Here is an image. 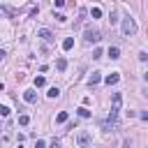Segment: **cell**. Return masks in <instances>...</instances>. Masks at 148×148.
<instances>
[{
	"label": "cell",
	"instance_id": "cell-1",
	"mask_svg": "<svg viewBox=\"0 0 148 148\" xmlns=\"http://www.w3.org/2000/svg\"><path fill=\"white\" fill-rule=\"evenodd\" d=\"M123 35H125V37L136 35V21H134L132 16H125V21H123Z\"/></svg>",
	"mask_w": 148,
	"mask_h": 148
},
{
	"label": "cell",
	"instance_id": "cell-2",
	"mask_svg": "<svg viewBox=\"0 0 148 148\" xmlns=\"http://www.w3.org/2000/svg\"><path fill=\"white\" fill-rule=\"evenodd\" d=\"M102 39V32L95 30V28H86V42H99Z\"/></svg>",
	"mask_w": 148,
	"mask_h": 148
},
{
	"label": "cell",
	"instance_id": "cell-3",
	"mask_svg": "<svg viewBox=\"0 0 148 148\" xmlns=\"http://www.w3.org/2000/svg\"><path fill=\"white\" fill-rule=\"evenodd\" d=\"M120 104H123V95L120 92H113L111 95V111H120Z\"/></svg>",
	"mask_w": 148,
	"mask_h": 148
},
{
	"label": "cell",
	"instance_id": "cell-4",
	"mask_svg": "<svg viewBox=\"0 0 148 148\" xmlns=\"http://www.w3.org/2000/svg\"><path fill=\"white\" fill-rule=\"evenodd\" d=\"M99 81H102V72H92V74L88 76V86H90V88H92V86H97Z\"/></svg>",
	"mask_w": 148,
	"mask_h": 148
},
{
	"label": "cell",
	"instance_id": "cell-5",
	"mask_svg": "<svg viewBox=\"0 0 148 148\" xmlns=\"http://www.w3.org/2000/svg\"><path fill=\"white\" fill-rule=\"evenodd\" d=\"M23 99H25L28 104H35V102H37V92L30 88V90H25V92H23Z\"/></svg>",
	"mask_w": 148,
	"mask_h": 148
},
{
	"label": "cell",
	"instance_id": "cell-6",
	"mask_svg": "<svg viewBox=\"0 0 148 148\" xmlns=\"http://www.w3.org/2000/svg\"><path fill=\"white\" fill-rule=\"evenodd\" d=\"M76 141H79V146H83V148H86V146H90V141H92V139H90V134H88V132H81Z\"/></svg>",
	"mask_w": 148,
	"mask_h": 148
},
{
	"label": "cell",
	"instance_id": "cell-7",
	"mask_svg": "<svg viewBox=\"0 0 148 148\" xmlns=\"http://www.w3.org/2000/svg\"><path fill=\"white\" fill-rule=\"evenodd\" d=\"M37 37H42L44 42H51V39H53V32L46 30V28H42V30H37Z\"/></svg>",
	"mask_w": 148,
	"mask_h": 148
},
{
	"label": "cell",
	"instance_id": "cell-8",
	"mask_svg": "<svg viewBox=\"0 0 148 148\" xmlns=\"http://www.w3.org/2000/svg\"><path fill=\"white\" fill-rule=\"evenodd\" d=\"M104 81H106V86H116V83L120 81V76H118V72H111V74H109Z\"/></svg>",
	"mask_w": 148,
	"mask_h": 148
},
{
	"label": "cell",
	"instance_id": "cell-9",
	"mask_svg": "<svg viewBox=\"0 0 148 148\" xmlns=\"http://www.w3.org/2000/svg\"><path fill=\"white\" fill-rule=\"evenodd\" d=\"M109 58H113V60L120 58V49L118 46H109Z\"/></svg>",
	"mask_w": 148,
	"mask_h": 148
},
{
	"label": "cell",
	"instance_id": "cell-10",
	"mask_svg": "<svg viewBox=\"0 0 148 148\" xmlns=\"http://www.w3.org/2000/svg\"><path fill=\"white\" fill-rule=\"evenodd\" d=\"M56 67H58V72H65V69H67V60H65V58H58V60H56Z\"/></svg>",
	"mask_w": 148,
	"mask_h": 148
},
{
	"label": "cell",
	"instance_id": "cell-11",
	"mask_svg": "<svg viewBox=\"0 0 148 148\" xmlns=\"http://www.w3.org/2000/svg\"><path fill=\"white\" fill-rule=\"evenodd\" d=\"M72 46H74V39H72V37H65V39H62V49H65V51H69Z\"/></svg>",
	"mask_w": 148,
	"mask_h": 148
},
{
	"label": "cell",
	"instance_id": "cell-12",
	"mask_svg": "<svg viewBox=\"0 0 148 148\" xmlns=\"http://www.w3.org/2000/svg\"><path fill=\"white\" fill-rule=\"evenodd\" d=\"M76 113H79L81 118H90V111H88L86 106H79V109H76Z\"/></svg>",
	"mask_w": 148,
	"mask_h": 148
},
{
	"label": "cell",
	"instance_id": "cell-13",
	"mask_svg": "<svg viewBox=\"0 0 148 148\" xmlns=\"http://www.w3.org/2000/svg\"><path fill=\"white\" fill-rule=\"evenodd\" d=\"M56 123H67V111H60L56 116Z\"/></svg>",
	"mask_w": 148,
	"mask_h": 148
},
{
	"label": "cell",
	"instance_id": "cell-14",
	"mask_svg": "<svg viewBox=\"0 0 148 148\" xmlns=\"http://www.w3.org/2000/svg\"><path fill=\"white\" fill-rule=\"evenodd\" d=\"M28 123H30V116H25V113H21V116H18V125H23V127H25Z\"/></svg>",
	"mask_w": 148,
	"mask_h": 148
},
{
	"label": "cell",
	"instance_id": "cell-15",
	"mask_svg": "<svg viewBox=\"0 0 148 148\" xmlns=\"http://www.w3.org/2000/svg\"><path fill=\"white\" fill-rule=\"evenodd\" d=\"M90 16H92V18H99V16H102V9H99V7H92V9H90Z\"/></svg>",
	"mask_w": 148,
	"mask_h": 148
},
{
	"label": "cell",
	"instance_id": "cell-16",
	"mask_svg": "<svg viewBox=\"0 0 148 148\" xmlns=\"http://www.w3.org/2000/svg\"><path fill=\"white\" fill-rule=\"evenodd\" d=\"M44 83H46V79H44V76H35V88H42Z\"/></svg>",
	"mask_w": 148,
	"mask_h": 148
},
{
	"label": "cell",
	"instance_id": "cell-17",
	"mask_svg": "<svg viewBox=\"0 0 148 148\" xmlns=\"http://www.w3.org/2000/svg\"><path fill=\"white\" fill-rule=\"evenodd\" d=\"M46 95L53 99V97H58V95H60V90H58V88H49V92H46Z\"/></svg>",
	"mask_w": 148,
	"mask_h": 148
},
{
	"label": "cell",
	"instance_id": "cell-18",
	"mask_svg": "<svg viewBox=\"0 0 148 148\" xmlns=\"http://www.w3.org/2000/svg\"><path fill=\"white\" fill-rule=\"evenodd\" d=\"M0 116L7 118V116H9V106H0Z\"/></svg>",
	"mask_w": 148,
	"mask_h": 148
},
{
	"label": "cell",
	"instance_id": "cell-19",
	"mask_svg": "<svg viewBox=\"0 0 148 148\" xmlns=\"http://www.w3.org/2000/svg\"><path fill=\"white\" fill-rule=\"evenodd\" d=\"M109 21H111V23H116V21H118V12H111V16H109Z\"/></svg>",
	"mask_w": 148,
	"mask_h": 148
},
{
	"label": "cell",
	"instance_id": "cell-20",
	"mask_svg": "<svg viewBox=\"0 0 148 148\" xmlns=\"http://www.w3.org/2000/svg\"><path fill=\"white\" fill-rule=\"evenodd\" d=\"M139 60H141V62H146V60H148V53H146V51H141V53H139Z\"/></svg>",
	"mask_w": 148,
	"mask_h": 148
},
{
	"label": "cell",
	"instance_id": "cell-21",
	"mask_svg": "<svg viewBox=\"0 0 148 148\" xmlns=\"http://www.w3.org/2000/svg\"><path fill=\"white\" fill-rule=\"evenodd\" d=\"M92 58H102V49H95L92 51Z\"/></svg>",
	"mask_w": 148,
	"mask_h": 148
},
{
	"label": "cell",
	"instance_id": "cell-22",
	"mask_svg": "<svg viewBox=\"0 0 148 148\" xmlns=\"http://www.w3.org/2000/svg\"><path fill=\"white\" fill-rule=\"evenodd\" d=\"M53 5L56 7H65V0H53Z\"/></svg>",
	"mask_w": 148,
	"mask_h": 148
},
{
	"label": "cell",
	"instance_id": "cell-23",
	"mask_svg": "<svg viewBox=\"0 0 148 148\" xmlns=\"http://www.w3.org/2000/svg\"><path fill=\"white\" fill-rule=\"evenodd\" d=\"M49 148H60V143H58V141H56V139H53V141H51V146H49Z\"/></svg>",
	"mask_w": 148,
	"mask_h": 148
},
{
	"label": "cell",
	"instance_id": "cell-24",
	"mask_svg": "<svg viewBox=\"0 0 148 148\" xmlns=\"http://www.w3.org/2000/svg\"><path fill=\"white\" fill-rule=\"evenodd\" d=\"M9 14V9H5V7H0V16H7Z\"/></svg>",
	"mask_w": 148,
	"mask_h": 148
},
{
	"label": "cell",
	"instance_id": "cell-25",
	"mask_svg": "<svg viewBox=\"0 0 148 148\" xmlns=\"http://www.w3.org/2000/svg\"><path fill=\"white\" fill-rule=\"evenodd\" d=\"M5 56H7V53H5V51H2V49H0V62H2V60H5Z\"/></svg>",
	"mask_w": 148,
	"mask_h": 148
}]
</instances>
